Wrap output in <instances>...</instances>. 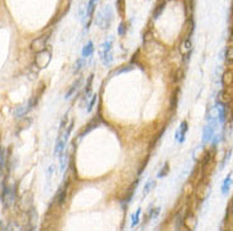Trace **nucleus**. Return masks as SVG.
<instances>
[{
	"label": "nucleus",
	"instance_id": "6ab92c4d",
	"mask_svg": "<svg viewBox=\"0 0 233 231\" xmlns=\"http://www.w3.org/2000/svg\"><path fill=\"white\" fill-rule=\"evenodd\" d=\"M66 164H67V153H61V169L65 170L66 168Z\"/></svg>",
	"mask_w": 233,
	"mask_h": 231
},
{
	"label": "nucleus",
	"instance_id": "f3484780",
	"mask_svg": "<svg viewBox=\"0 0 233 231\" xmlns=\"http://www.w3.org/2000/svg\"><path fill=\"white\" fill-rule=\"evenodd\" d=\"M167 173H168V164H165V165H163V168L157 173V177H158V178H163Z\"/></svg>",
	"mask_w": 233,
	"mask_h": 231
},
{
	"label": "nucleus",
	"instance_id": "4468645a",
	"mask_svg": "<svg viewBox=\"0 0 233 231\" xmlns=\"http://www.w3.org/2000/svg\"><path fill=\"white\" fill-rule=\"evenodd\" d=\"M232 81H233V75H232V72H226L223 75V85L229 86L232 83Z\"/></svg>",
	"mask_w": 233,
	"mask_h": 231
},
{
	"label": "nucleus",
	"instance_id": "423d86ee",
	"mask_svg": "<svg viewBox=\"0 0 233 231\" xmlns=\"http://www.w3.org/2000/svg\"><path fill=\"white\" fill-rule=\"evenodd\" d=\"M186 131H188V123L186 121H183L181 125H180V129L176 131V134H175V139H176V140H179L180 143H183L185 140Z\"/></svg>",
	"mask_w": 233,
	"mask_h": 231
},
{
	"label": "nucleus",
	"instance_id": "9d476101",
	"mask_svg": "<svg viewBox=\"0 0 233 231\" xmlns=\"http://www.w3.org/2000/svg\"><path fill=\"white\" fill-rule=\"evenodd\" d=\"M80 83H81V78H79L77 81L72 85V87H71L70 90H68V92L66 94V96H65V99H66V100H68V99H70L71 96H72V94H75V91H77V89H79V86H80Z\"/></svg>",
	"mask_w": 233,
	"mask_h": 231
},
{
	"label": "nucleus",
	"instance_id": "39448f33",
	"mask_svg": "<svg viewBox=\"0 0 233 231\" xmlns=\"http://www.w3.org/2000/svg\"><path fill=\"white\" fill-rule=\"evenodd\" d=\"M47 39H48V35H43V37H41V38H37L36 41L32 42V49L36 51V52H39L42 49H45Z\"/></svg>",
	"mask_w": 233,
	"mask_h": 231
},
{
	"label": "nucleus",
	"instance_id": "f03ea898",
	"mask_svg": "<svg viewBox=\"0 0 233 231\" xmlns=\"http://www.w3.org/2000/svg\"><path fill=\"white\" fill-rule=\"evenodd\" d=\"M51 58H52L51 51L50 49H46V48H45V49L37 52L36 58H34V63H36V66L38 67V68H46L50 64Z\"/></svg>",
	"mask_w": 233,
	"mask_h": 231
},
{
	"label": "nucleus",
	"instance_id": "1a4fd4ad",
	"mask_svg": "<svg viewBox=\"0 0 233 231\" xmlns=\"http://www.w3.org/2000/svg\"><path fill=\"white\" fill-rule=\"evenodd\" d=\"M93 52H94V44H93V42L90 41L88 42V44L84 47V49H82V58H88L93 55Z\"/></svg>",
	"mask_w": 233,
	"mask_h": 231
},
{
	"label": "nucleus",
	"instance_id": "f257e3e1",
	"mask_svg": "<svg viewBox=\"0 0 233 231\" xmlns=\"http://www.w3.org/2000/svg\"><path fill=\"white\" fill-rule=\"evenodd\" d=\"M112 19H113V9L109 5H105V7H103L98 12L95 21H96V24L100 28L105 29V28H109L110 23H112Z\"/></svg>",
	"mask_w": 233,
	"mask_h": 231
},
{
	"label": "nucleus",
	"instance_id": "ddd939ff",
	"mask_svg": "<svg viewBox=\"0 0 233 231\" xmlns=\"http://www.w3.org/2000/svg\"><path fill=\"white\" fill-rule=\"evenodd\" d=\"M231 182H232L231 176H228V177H227V178L224 179L223 187H222V192H223V195H227V193H228V191H229V186H231Z\"/></svg>",
	"mask_w": 233,
	"mask_h": 231
},
{
	"label": "nucleus",
	"instance_id": "4be33fe9",
	"mask_svg": "<svg viewBox=\"0 0 233 231\" xmlns=\"http://www.w3.org/2000/svg\"><path fill=\"white\" fill-rule=\"evenodd\" d=\"M66 190H67V187H66V188H63V190H62V191L60 192V195H58V201H60V203H62L63 201H65V198H66V195H67Z\"/></svg>",
	"mask_w": 233,
	"mask_h": 231
},
{
	"label": "nucleus",
	"instance_id": "a878e982",
	"mask_svg": "<svg viewBox=\"0 0 233 231\" xmlns=\"http://www.w3.org/2000/svg\"><path fill=\"white\" fill-rule=\"evenodd\" d=\"M183 226V217L180 216V215H177V218H176V227L180 229Z\"/></svg>",
	"mask_w": 233,
	"mask_h": 231
},
{
	"label": "nucleus",
	"instance_id": "dca6fc26",
	"mask_svg": "<svg viewBox=\"0 0 233 231\" xmlns=\"http://www.w3.org/2000/svg\"><path fill=\"white\" fill-rule=\"evenodd\" d=\"M140 215H141V208H138L137 210V212L132 216V227H134L137 224L140 222Z\"/></svg>",
	"mask_w": 233,
	"mask_h": 231
},
{
	"label": "nucleus",
	"instance_id": "5701e85b",
	"mask_svg": "<svg viewBox=\"0 0 233 231\" xmlns=\"http://www.w3.org/2000/svg\"><path fill=\"white\" fill-rule=\"evenodd\" d=\"M153 186H155V182H153V181H150V182H148V183L145 186V193H148V192H150L152 188H153Z\"/></svg>",
	"mask_w": 233,
	"mask_h": 231
},
{
	"label": "nucleus",
	"instance_id": "393cba45",
	"mask_svg": "<svg viewBox=\"0 0 233 231\" xmlns=\"http://www.w3.org/2000/svg\"><path fill=\"white\" fill-rule=\"evenodd\" d=\"M118 33H119V35H124V34H125V25H124L123 23H120V24H119Z\"/></svg>",
	"mask_w": 233,
	"mask_h": 231
},
{
	"label": "nucleus",
	"instance_id": "aec40b11",
	"mask_svg": "<svg viewBox=\"0 0 233 231\" xmlns=\"http://www.w3.org/2000/svg\"><path fill=\"white\" fill-rule=\"evenodd\" d=\"M96 100H98V95H94L93 99L90 100V103H89V105H88V112H90V111L93 110V107H94L95 103H96Z\"/></svg>",
	"mask_w": 233,
	"mask_h": 231
},
{
	"label": "nucleus",
	"instance_id": "20e7f679",
	"mask_svg": "<svg viewBox=\"0 0 233 231\" xmlns=\"http://www.w3.org/2000/svg\"><path fill=\"white\" fill-rule=\"evenodd\" d=\"M1 197H3V202H4V206L5 207H9V205L14 201V195H13V191L9 188L8 186H4L3 188V193H1Z\"/></svg>",
	"mask_w": 233,
	"mask_h": 231
},
{
	"label": "nucleus",
	"instance_id": "b1692460",
	"mask_svg": "<svg viewBox=\"0 0 233 231\" xmlns=\"http://www.w3.org/2000/svg\"><path fill=\"white\" fill-rule=\"evenodd\" d=\"M82 64H84V60H79V61L75 63V72H79V71H80V68L82 67Z\"/></svg>",
	"mask_w": 233,
	"mask_h": 231
},
{
	"label": "nucleus",
	"instance_id": "2eb2a0df",
	"mask_svg": "<svg viewBox=\"0 0 233 231\" xmlns=\"http://www.w3.org/2000/svg\"><path fill=\"white\" fill-rule=\"evenodd\" d=\"M226 61L228 64H232L233 63V47L228 48L227 49V53H226Z\"/></svg>",
	"mask_w": 233,
	"mask_h": 231
},
{
	"label": "nucleus",
	"instance_id": "bb28decb",
	"mask_svg": "<svg viewBox=\"0 0 233 231\" xmlns=\"http://www.w3.org/2000/svg\"><path fill=\"white\" fill-rule=\"evenodd\" d=\"M158 213H160V208H158V207H156L155 210L152 211V213H151V217H152V218H156V217L158 216Z\"/></svg>",
	"mask_w": 233,
	"mask_h": 231
},
{
	"label": "nucleus",
	"instance_id": "0eeeda50",
	"mask_svg": "<svg viewBox=\"0 0 233 231\" xmlns=\"http://www.w3.org/2000/svg\"><path fill=\"white\" fill-rule=\"evenodd\" d=\"M33 104H34V100H30V101H29V103H28L27 105H23V106L18 107V109L14 111V115L17 116V117H22V116H24V115L27 114V112H28V111L32 109V107H33V106H32Z\"/></svg>",
	"mask_w": 233,
	"mask_h": 231
},
{
	"label": "nucleus",
	"instance_id": "6e6552de",
	"mask_svg": "<svg viewBox=\"0 0 233 231\" xmlns=\"http://www.w3.org/2000/svg\"><path fill=\"white\" fill-rule=\"evenodd\" d=\"M98 0H89V3L86 5V19H89V23L93 18V14L95 12V7H96Z\"/></svg>",
	"mask_w": 233,
	"mask_h": 231
},
{
	"label": "nucleus",
	"instance_id": "9b49d317",
	"mask_svg": "<svg viewBox=\"0 0 233 231\" xmlns=\"http://www.w3.org/2000/svg\"><path fill=\"white\" fill-rule=\"evenodd\" d=\"M211 135H213V126L211 125H208L205 128V130H204V143H206V142H209L210 139H211Z\"/></svg>",
	"mask_w": 233,
	"mask_h": 231
},
{
	"label": "nucleus",
	"instance_id": "7ed1b4c3",
	"mask_svg": "<svg viewBox=\"0 0 233 231\" xmlns=\"http://www.w3.org/2000/svg\"><path fill=\"white\" fill-rule=\"evenodd\" d=\"M112 44H113V39L110 38L108 39L107 42L103 44V62L105 66H108V64L112 63L113 61V56H112Z\"/></svg>",
	"mask_w": 233,
	"mask_h": 231
},
{
	"label": "nucleus",
	"instance_id": "412c9836",
	"mask_svg": "<svg viewBox=\"0 0 233 231\" xmlns=\"http://www.w3.org/2000/svg\"><path fill=\"white\" fill-rule=\"evenodd\" d=\"M183 48H184V51H190V49H191V42H190L189 38H186V39L184 41V43H183Z\"/></svg>",
	"mask_w": 233,
	"mask_h": 231
},
{
	"label": "nucleus",
	"instance_id": "f8f14e48",
	"mask_svg": "<svg viewBox=\"0 0 233 231\" xmlns=\"http://www.w3.org/2000/svg\"><path fill=\"white\" fill-rule=\"evenodd\" d=\"M165 0H162V1L160 3V4H158V8H156V10H155V14H153V18H155V19H157L158 17H160V15H161V13H162V10L163 9H165Z\"/></svg>",
	"mask_w": 233,
	"mask_h": 231
},
{
	"label": "nucleus",
	"instance_id": "a211bd4d",
	"mask_svg": "<svg viewBox=\"0 0 233 231\" xmlns=\"http://www.w3.org/2000/svg\"><path fill=\"white\" fill-rule=\"evenodd\" d=\"M116 1V9H118L119 14H123L124 12V0H115Z\"/></svg>",
	"mask_w": 233,
	"mask_h": 231
}]
</instances>
